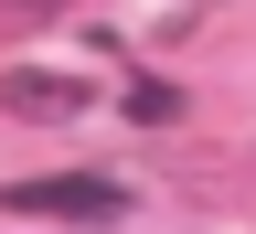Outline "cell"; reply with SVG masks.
<instances>
[{
	"label": "cell",
	"instance_id": "cell-1",
	"mask_svg": "<svg viewBox=\"0 0 256 234\" xmlns=\"http://www.w3.org/2000/svg\"><path fill=\"white\" fill-rule=\"evenodd\" d=\"M0 213H43V224H107V213H128V181H107V171L11 181V192H0Z\"/></svg>",
	"mask_w": 256,
	"mask_h": 234
},
{
	"label": "cell",
	"instance_id": "cell-3",
	"mask_svg": "<svg viewBox=\"0 0 256 234\" xmlns=\"http://www.w3.org/2000/svg\"><path fill=\"white\" fill-rule=\"evenodd\" d=\"M128 107H139V117H182V96L160 85V75H139V85H128Z\"/></svg>",
	"mask_w": 256,
	"mask_h": 234
},
{
	"label": "cell",
	"instance_id": "cell-2",
	"mask_svg": "<svg viewBox=\"0 0 256 234\" xmlns=\"http://www.w3.org/2000/svg\"><path fill=\"white\" fill-rule=\"evenodd\" d=\"M0 107H11V117H43V128H64V117H86L96 96H86V75H43V64H22V75L0 85Z\"/></svg>",
	"mask_w": 256,
	"mask_h": 234
}]
</instances>
